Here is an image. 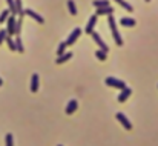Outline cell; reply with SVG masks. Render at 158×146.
Wrapping results in <instances>:
<instances>
[{
  "instance_id": "6da1fadb",
  "label": "cell",
  "mask_w": 158,
  "mask_h": 146,
  "mask_svg": "<svg viewBox=\"0 0 158 146\" xmlns=\"http://www.w3.org/2000/svg\"><path fill=\"white\" fill-rule=\"evenodd\" d=\"M107 22H109V28L112 31V37H114V42L118 45V46H123V39L118 33V28H117V20L114 19V16H107Z\"/></svg>"
},
{
  "instance_id": "7a4b0ae2",
  "label": "cell",
  "mask_w": 158,
  "mask_h": 146,
  "mask_svg": "<svg viewBox=\"0 0 158 146\" xmlns=\"http://www.w3.org/2000/svg\"><path fill=\"white\" fill-rule=\"evenodd\" d=\"M104 83H106L107 86L117 88V89H120V91L126 88V83H124L123 80H120V79H115V77H106V79H104Z\"/></svg>"
},
{
  "instance_id": "3957f363",
  "label": "cell",
  "mask_w": 158,
  "mask_h": 146,
  "mask_svg": "<svg viewBox=\"0 0 158 146\" xmlns=\"http://www.w3.org/2000/svg\"><path fill=\"white\" fill-rule=\"evenodd\" d=\"M91 36H92L94 42L97 43V46H100V51H103V52H106V54H107V52H109V46L103 42V39L100 37V34H98L97 31H92V33H91Z\"/></svg>"
},
{
  "instance_id": "277c9868",
  "label": "cell",
  "mask_w": 158,
  "mask_h": 146,
  "mask_svg": "<svg viewBox=\"0 0 158 146\" xmlns=\"http://www.w3.org/2000/svg\"><path fill=\"white\" fill-rule=\"evenodd\" d=\"M16 20H17V17H16V16H13V14H9V17L6 19V34H8V37L14 36V29H16Z\"/></svg>"
},
{
  "instance_id": "5b68a950",
  "label": "cell",
  "mask_w": 158,
  "mask_h": 146,
  "mask_svg": "<svg viewBox=\"0 0 158 146\" xmlns=\"http://www.w3.org/2000/svg\"><path fill=\"white\" fill-rule=\"evenodd\" d=\"M80 36H81V28H75V29H74V31L69 34V37L65 40V45H66V46H71V45H74Z\"/></svg>"
},
{
  "instance_id": "8992f818",
  "label": "cell",
  "mask_w": 158,
  "mask_h": 146,
  "mask_svg": "<svg viewBox=\"0 0 158 146\" xmlns=\"http://www.w3.org/2000/svg\"><path fill=\"white\" fill-rule=\"evenodd\" d=\"M115 118L123 125V128H124L126 131H130V129H132V123H130V120H129L123 112H117V114H115Z\"/></svg>"
},
{
  "instance_id": "52a82bcc",
  "label": "cell",
  "mask_w": 158,
  "mask_h": 146,
  "mask_svg": "<svg viewBox=\"0 0 158 146\" xmlns=\"http://www.w3.org/2000/svg\"><path fill=\"white\" fill-rule=\"evenodd\" d=\"M130 95H132V89L126 86L124 89H121V91H120V94H118L117 100H118L120 103H124V102H126V100H127V98H129Z\"/></svg>"
},
{
  "instance_id": "ba28073f",
  "label": "cell",
  "mask_w": 158,
  "mask_h": 146,
  "mask_svg": "<svg viewBox=\"0 0 158 146\" xmlns=\"http://www.w3.org/2000/svg\"><path fill=\"white\" fill-rule=\"evenodd\" d=\"M77 108H78V102L75 100V98H72V100H69L68 102V105H66V108H65V112L69 115V114H74L75 111H77Z\"/></svg>"
},
{
  "instance_id": "9c48e42d",
  "label": "cell",
  "mask_w": 158,
  "mask_h": 146,
  "mask_svg": "<svg viewBox=\"0 0 158 146\" xmlns=\"http://www.w3.org/2000/svg\"><path fill=\"white\" fill-rule=\"evenodd\" d=\"M97 20H98V17H97L95 14H92V16L89 17V20H88V25H86V28H85V31H86L88 34H91V33L94 31V26L97 25Z\"/></svg>"
},
{
  "instance_id": "30bf717a",
  "label": "cell",
  "mask_w": 158,
  "mask_h": 146,
  "mask_svg": "<svg viewBox=\"0 0 158 146\" xmlns=\"http://www.w3.org/2000/svg\"><path fill=\"white\" fill-rule=\"evenodd\" d=\"M111 14H114V8H112V6L97 8V11H95V16H97V17H98V16H111Z\"/></svg>"
},
{
  "instance_id": "8fae6325",
  "label": "cell",
  "mask_w": 158,
  "mask_h": 146,
  "mask_svg": "<svg viewBox=\"0 0 158 146\" xmlns=\"http://www.w3.org/2000/svg\"><path fill=\"white\" fill-rule=\"evenodd\" d=\"M39 85H40L39 74H32V77H31V92H37L39 91Z\"/></svg>"
},
{
  "instance_id": "7c38bea8",
  "label": "cell",
  "mask_w": 158,
  "mask_h": 146,
  "mask_svg": "<svg viewBox=\"0 0 158 146\" xmlns=\"http://www.w3.org/2000/svg\"><path fill=\"white\" fill-rule=\"evenodd\" d=\"M25 14L26 16H29L31 19H34L36 22H39V23H45V19L42 17V16H39L36 11H32V10H25Z\"/></svg>"
},
{
  "instance_id": "4fadbf2b",
  "label": "cell",
  "mask_w": 158,
  "mask_h": 146,
  "mask_svg": "<svg viewBox=\"0 0 158 146\" xmlns=\"http://www.w3.org/2000/svg\"><path fill=\"white\" fill-rule=\"evenodd\" d=\"M69 59H72V52H71V51H69V52H65V54L60 56V57H57V59H55V63H57V65H62V63L68 62Z\"/></svg>"
},
{
  "instance_id": "5bb4252c",
  "label": "cell",
  "mask_w": 158,
  "mask_h": 146,
  "mask_svg": "<svg viewBox=\"0 0 158 146\" xmlns=\"http://www.w3.org/2000/svg\"><path fill=\"white\" fill-rule=\"evenodd\" d=\"M14 3H16V14H19V17H23L25 16V10H23L22 0H14Z\"/></svg>"
},
{
  "instance_id": "9a60e30c",
  "label": "cell",
  "mask_w": 158,
  "mask_h": 146,
  "mask_svg": "<svg viewBox=\"0 0 158 146\" xmlns=\"http://www.w3.org/2000/svg\"><path fill=\"white\" fill-rule=\"evenodd\" d=\"M120 23L123 25V26H135V19H132V17H121L120 19Z\"/></svg>"
},
{
  "instance_id": "2e32d148",
  "label": "cell",
  "mask_w": 158,
  "mask_h": 146,
  "mask_svg": "<svg viewBox=\"0 0 158 146\" xmlns=\"http://www.w3.org/2000/svg\"><path fill=\"white\" fill-rule=\"evenodd\" d=\"M92 5L95 8H104V6H111L109 5V0H94Z\"/></svg>"
},
{
  "instance_id": "e0dca14e",
  "label": "cell",
  "mask_w": 158,
  "mask_h": 146,
  "mask_svg": "<svg viewBox=\"0 0 158 146\" xmlns=\"http://www.w3.org/2000/svg\"><path fill=\"white\" fill-rule=\"evenodd\" d=\"M115 2H117L118 5H121V6H123L126 11H129V13H132V11H134V6H132L130 3H127L126 0H115Z\"/></svg>"
},
{
  "instance_id": "ac0fdd59",
  "label": "cell",
  "mask_w": 158,
  "mask_h": 146,
  "mask_svg": "<svg viewBox=\"0 0 158 146\" xmlns=\"http://www.w3.org/2000/svg\"><path fill=\"white\" fill-rule=\"evenodd\" d=\"M14 43H16V51H19V52H23V51H25V48H23V42H22L20 36H17V37H16Z\"/></svg>"
},
{
  "instance_id": "d6986e66",
  "label": "cell",
  "mask_w": 158,
  "mask_h": 146,
  "mask_svg": "<svg viewBox=\"0 0 158 146\" xmlns=\"http://www.w3.org/2000/svg\"><path fill=\"white\" fill-rule=\"evenodd\" d=\"M22 22H23V17H19L16 20V29H14V36H20V31H22Z\"/></svg>"
},
{
  "instance_id": "ffe728a7",
  "label": "cell",
  "mask_w": 158,
  "mask_h": 146,
  "mask_svg": "<svg viewBox=\"0 0 158 146\" xmlns=\"http://www.w3.org/2000/svg\"><path fill=\"white\" fill-rule=\"evenodd\" d=\"M68 10L72 16H77V6L74 3V0H68Z\"/></svg>"
},
{
  "instance_id": "44dd1931",
  "label": "cell",
  "mask_w": 158,
  "mask_h": 146,
  "mask_svg": "<svg viewBox=\"0 0 158 146\" xmlns=\"http://www.w3.org/2000/svg\"><path fill=\"white\" fill-rule=\"evenodd\" d=\"M5 146H14V137L9 132L5 135Z\"/></svg>"
},
{
  "instance_id": "7402d4cb",
  "label": "cell",
  "mask_w": 158,
  "mask_h": 146,
  "mask_svg": "<svg viewBox=\"0 0 158 146\" xmlns=\"http://www.w3.org/2000/svg\"><path fill=\"white\" fill-rule=\"evenodd\" d=\"M65 52H66V45H65V42H62V43L58 45V48H57V57L63 56Z\"/></svg>"
},
{
  "instance_id": "603a6c76",
  "label": "cell",
  "mask_w": 158,
  "mask_h": 146,
  "mask_svg": "<svg viewBox=\"0 0 158 146\" xmlns=\"http://www.w3.org/2000/svg\"><path fill=\"white\" fill-rule=\"evenodd\" d=\"M95 57H97V59H98V60H100V62H104V60H106V59H107V54H106V52H103V51H100V49H98V51H95Z\"/></svg>"
},
{
  "instance_id": "cb8c5ba5",
  "label": "cell",
  "mask_w": 158,
  "mask_h": 146,
  "mask_svg": "<svg viewBox=\"0 0 158 146\" xmlns=\"http://www.w3.org/2000/svg\"><path fill=\"white\" fill-rule=\"evenodd\" d=\"M6 3H8V6H9V14H13V16H16V3H14V0H6Z\"/></svg>"
},
{
  "instance_id": "d4e9b609",
  "label": "cell",
  "mask_w": 158,
  "mask_h": 146,
  "mask_svg": "<svg viewBox=\"0 0 158 146\" xmlns=\"http://www.w3.org/2000/svg\"><path fill=\"white\" fill-rule=\"evenodd\" d=\"M8 17H9V11H8V10H3L2 13H0V23H5Z\"/></svg>"
},
{
  "instance_id": "484cf974",
  "label": "cell",
  "mask_w": 158,
  "mask_h": 146,
  "mask_svg": "<svg viewBox=\"0 0 158 146\" xmlns=\"http://www.w3.org/2000/svg\"><path fill=\"white\" fill-rule=\"evenodd\" d=\"M5 40H6V43H8L9 49H11V51H16V43H14V40H13L11 37H8V36H6V39H5Z\"/></svg>"
},
{
  "instance_id": "4316f807",
  "label": "cell",
  "mask_w": 158,
  "mask_h": 146,
  "mask_svg": "<svg viewBox=\"0 0 158 146\" xmlns=\"http://www.w3.org/2000/svg\"><path fill=\"white\" fill-rule=\"evenodd\" d=\"M6 29H0V45H2L3 42H5V39H6Z\"/></svg>"
},
{
  "instance_id": "83f0119b",
  "label": "cell",
  "mask_w": 158,
  "mask_h": 146,
  "mask_svg": "<svg viewBox=\"0 0 158 146\" xmlns=\"http://www.w3.org/2000/svg\"><path fill=\"white\" fill-rule=\"evenodd\" d=\"M2 85H3V80H2V79H0V86H2Z\"/></svg>"
},
{
  "instance_id": "f1b7e54d",
  "label": "cell",
  "mask_w": 158,
  "mask_h": 146,
  "mask_svg": "<svg viewBox=\"0 0 158 146\" xmlns=\"http://www.w3.org/2000/svg\"><path fill=\"white\" fill-rule=\"evenodd\" d=\"M57 146H63V144H57Z\"/></svg>"
},
{
  "instance_id": "f546056e",
  "label": "cell",
  "mask_w": 158,
  "mask_h": 146,
  "mask_svg": "<svg viewBox=\"0 0 158 146\" xmlns=\"http://www.w3.org/2000/svg\"><path fill=\"white\" fill-rule=\"evenodd\" d=\"M146 2H150V0H146Z\"/></svg>"
}]
</instances>
